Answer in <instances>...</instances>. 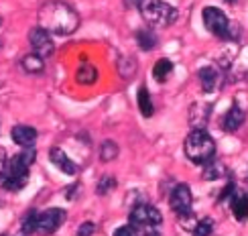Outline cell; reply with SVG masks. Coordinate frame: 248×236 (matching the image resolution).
<instances>
[{
    "instance_id": "obj_1",
    "label": "cell",
    "mask_w": 248,
    "mask_h": 236,
    "mask_svg": "<svg viewBox=\"0 0 248 236\" xmlns=\"http://www.w3.org/2000/svg\"><path fill=\"white\" fill-rule=\"evenodd\" d=\"M79 25V15L67 2L51 0L39 8V27L49 35H71Z\"/></svg>"
},
{
    "instance_id": "obj_2",
    "label": "cell",
    "mask_w": 248,
    "mask_h": 236,
    "mask_svg": "<svg viewBox=\"0 0 248 236\" xmlns=\"http://www.w3.org/2000/svg\"><path fill=\"white\" fill-rule=\"evenodd\" d=\"M37 157V151L33 147L23 149L6 163V169L2 171L0 175V186L8 191H18L27 186V179H29V169L31 165L35 163Z\"/></svg>"
},
{
    "instance_id": "obj_3",
    "label": "cell",
    "mask_w": 248,
    "mask_h": 236,
    "mask_svg": "<svg viewBox=\"0 0 248 236\" xmlns=\"http://www.w3.org/2000/svg\"><path fill=\"white\" fill-rule=\"evenodd\" d=\"M139 6H140V15L144 18V23L155 29L171 27L179 16L177 8L171 6L169 2H165V0H140Z\"/></svg>"
},
{
    "instance_id": "obj_4",
    "label": "cell",
    "mask_w": 248,
    "mask_h": 236,
    "mask_svg": "<svg viewBox=\"0 0 248 236\" xmlns=\"http://www.w3.org/2000/svg\"><path fill=\"white\" fill-rule=\"evenodd\" d=\"M185 155L198 165H205V163L214 161L216 142L205 130H191L185 139Z\"/></svg>"
},
{
    "instance_id": "obj_5",
    "label": "cell",
    "mask_w": 248,
    "mask_h": 236,
    "mask_svg": "<svg viewBox=\"0 0 248 236\" xmlns=\"http://www.w3.org/2000/svg\"><path fill=\"white\" fill-rule=\"evenodd\" d=\"M161 222H163L161 212L155 206H149L147 202H140L130 210V226L134 228H142V230L159 228Z\"/></svg>"
},
{
    "instance_id": "obj_6",
    "label": "cell",
    "mask_w": 248,
    "mask_h": 236,
    "mask_svg": "<svg viewBox=\"0 0 248 236\" xmlns=\"http://www.w3.org/2000/svg\"><path fill=\"white\" fill-rule=\"evenodd\" d=\"M203 25L205 29L210 31V33H214L216 37H220V39H228L232 37V31H230V18L226 16L220 8H216V6H205L203 8Z\"/></svg>"
},
{
    "instance_id": "obj_7",
    "label": "cell",
    "mask_w": 248,
    "mask_h": 236,
    "mask_svg": "<svg viewBox=\"0 0 248 236\" xmlns=\"http://www.w3.org/2000/svg\"><path fill=\"white\" fill-rule=\"evenodd\" d=\"M65 216H67L65 210H61V208H49L45 212H41L37 218V232L43 236L55 234L61 224L65 222Z\"/></svg>"
},
{
    "instance_id": "obj_8",
    "label": "cell",
    "mask_w": 248,
    "mask_h": 236,
    "mask_svg": "<svg viewBox=\"0 0 248 236\" xmlns=\"http://www.w3.org/2000/svg\"><path fill=\"white\" fill-rule=\"evenodd\" d=\"M191 189L189 186H185V183H177V186L173 188L171 196H169V204H171V210L179 216H185V214H191Z\"/></svg>"
},
{
    "instance_id": "obj_9",
    "label": "cell",
    "mask_w": 248,
    "mask_h": 236,
    "mask_svg": "<svg viewBox=\"0 0 248 236\" xmlns=\"http://www.w3.org/2000/svg\"><path fill=\"white\" fill-rule=\"evenodd\" d=\"M29 41H31V45H33L35 55H39L41 59H43V57H49V55H53V51H55L53 37H51L47 31H43L41 27L31 29Z\"/></svg>"
},
{
    "instance_id": "obj_10",
    "label": "cell",
    "mask_w": 248,
    "mask_h": 236,
    "mask_svg": "<svg viewBox=\"0 0 248 236\" xmlns=\"http://www.w3.org/2000/svg\"><path fill=\"white\" fill-rule=\"evenodd\" d=\"M10 139H13L18 147H33L35 141H37V130L33 126H27V125H16L13 130H10Z\"/></svg>"
},
{
    "instance_id": "obj_11",
    "label": "cell",
    "mask_w": 248,
    "mask_h": 236,
    "mask_svg": "<svg viewBox=\"0 0 248 236\" xmlns=\"http://www.w3.org/2000/svg\"><path fill=\"white\" fill-rule=\"evenodd\" d=\"M49 159H51V163H53L59 171H63L65 175H76V173H78V165L65 155L63 149L53 147V149H51V153H49Z\"/></svg>"
},
{
    "instance_id": "obj_12",
    "label": "cell",
    "mask_w": 248,
    "mask_h": 236,
    "mask_svg": "<svg viewBox=\"0 0 248 236\" xmlns=\"http://www.w3.org/2000/svg\"><path fill=\"white\" fill-rule=\"evenodd\" d=\"M244 118H246L244 110H242L240 106H232L228 112H226V116H224V120H222V128L228 130V132H236V130L242 126Z\"/></svg>"
},
{
    "instance_id": "obj_13",
    "label": "cell",
    "mask_w": 248,
    "mask_h": 236,
    "mask_svg": "<svg viewBox=\"0 0 248 236\" xmlns=\"http://www.w3.org/2000/svg\"><path fill=\"white\" fill-rule=\"evenodd\" d=\"M198 78H200V81H202V90H203V92H214L216 86H218V79H220L218 69L212 67V65L202 67V69L198 71Z\"/></svg>"
},
{
    "instance_id": "obj_14",
    "label": "cell",
    "mask_w": 248,
    "mask_h": 236,
    "mask_svg": "<svg viewBox=\"0 0 248 236\" xmlns=\"http://www.w3.org/2000/svg\"><path fill=\"white\" fill-rule=\"evenodd\" d=\"M230 206H232L234 218L238 222H244L248 218V196L246 193H236L234 200L230 202Z\"/></svg>"
},
{
    "instance_id": "obj_15",
    "label": "cell",
    "mask_w": 248,
    "mask_h": 236,
    "mask_svg": "<svg viewBox=\"0 0 248 236\" xmlns=\"http://www.w3.org/2000/svg\"><path fill=\"white\" fill-rule=\"evenodd\" d=\"M208 116H210V106L195 104L191 108V126H193V130H203V125L208 122Z\"/></svg>"
},
{
    "instance_id": "obj_16",
    "label": "cell",
    "mask_w": 248,
    "mask_h": 236,
    "mask_svg": "<svg viewBox=\"0 0 248 236\" xmlns=\"http://www.w3.org/2000/svg\"><path fill=\"white\" fill-rule=\"evenodd\" d=\"M98 78V69L92 65V63H81L76 71V79H78V84H84V86H90V84H94Z\"/></svg>"
},
{
    "instance_id": "obj_17",
    "label": "cell",
    "mask_w": 248,
    "mask_h": 236,
    "mask_svg": "<svg viewBox=\"0 0 248 236\" xmlns=\"http://www.w3.org/2000/svg\"><path fill=\"white\" fill-rule=\"evenodd\" d=\"M171 71H173V63H171V61L169 59H159L157 63H155V67H153V76H155V79H157L159 84H163V81L169 79Z\"/></svg>"
},
{
    "instance_id": "obj_18",
    "label": "cell",
    "mask_w": 248,
    "mask_h": 236,
    "mask_svg": "<svg viewBox=\"0 0 248 236\" xmlns=\"http://www.w3.org/2000/svg\"><path fill=\"white\" fill-rule=\"evenodd\" d=\"M139 110H140V114L144 118H151L153 116V102H151V94H149V90L147 88H140L139 90Z\"/></svg>"
},
{
    "instance_id": "obj_19",
    "label": "cell",
    "mask_w": 248,
    "mask_h": 236,
    "mask_svg": "<svg viewBox=\"0 0 248 236\" xmlns=\"http://www.w3.org/2000/svg\"><path fill=\"white\" fill-rule=\"evenodd\" d=\"M23 67L29 74H41V71H43V59L35 53H29L23 57Z\"/></svg>"
},
{
    "instance_id": "obj_20",
    "label": "cell",
    "mask_w": 248,
    "mask_h": 236,
    "mask_svg": "<svg viewBox=\"0 0 248 236\" xmlns=\"http://www.w3.org/2000/svg\"><path fill=\"white\" fill-rule=\"evenodd\" d=\"M37 218H39V214L35 210H31V212L25 214L23 224H20V232H23V236H29V234L37 232Z\"/></svg>"
},
{
    "instance_id": "obj_21",
    "label": "cell",
    "mask_w": 248,
    "mask_h": 236,
    "mask_svg": "<svg viewBox=\"0 0 248 236\" xmlns=\"http://www.w3.org/2000/svg\"><path fill=\"white\" fill-rule=\"evenodd\" d=\"M118 157V145L114 141H104L102 142V147H100V159L108 163L112 159H116Z\"/></svg>"
},
{
    "instance_id": "obj_22",
    "label": "cell",
    "mask_w": 248,
    "mask_h": 236,
    "mask_svg": "<svg viewBox=\"0 0 248 236\" xmlns=\"http://www.w3.org/2000/svg\"><path fill=\"white\" fill-rule=\"evenodd\" d=\"M118 69H120V76L124 78V79H130L134 74H137V61H134L132 57H122L120 61H118Z\"/></svg>"
},
{
    "instance_id": "obj_23",
    "label": "cell",
    "mask_w": 248,
    "mask_h": 236,
    "mask_svg": "<svg viewBox=\"0 0 248 236\" xmlns=\"http://www.w3.org/2000/svg\"><path fill=\"white\" fill-rule=\"evenodd\" d=\"M224 175V167H222V163H216V161H210V163H205V169H203V179H218Z\"/></svg>"
},
{
    "instance_id": "obj_24",
    "label": "cell",
    "mask_w": 248,
    "mask_h": 236,
    "mask_svg": "<svg viewBox=\"0 0 248 236\" xmlns=\"http://www.w3.org/2000/svg\"><path fill=\"white\" fill-rule=\"evenodd\" d=\"M137 41H139V47L144 49V51H149V49H153L155 45H157V37H155L153 33H149V31H139Z\"/></svg>"
},
{
    "instance_id": "obj_25",
    "label": "cell",
    "mask_w": 248,
    "mask_h": 236,
    "mask_svg": "<svg viewBox=\"0 0 248 236\" xmlns=\"http://www.w3.org/2000/svg\"><path fill=\"white\" fill-rule=\"evenodd\" d=\"M212 230H214V222L210 218H202V220H198L195 228L191 230V236H210Z\"/></svg>"
},
{
    "instance_id": "obj_26",
    "label": "cell",
    "mask_w": 248,
    "mask_h": 236,
    "mask_svg": "<svg viewBox=\"0 0 248 236\" xmlns=\"http://www.w3.org/2000/svg\"><path fill=\"white\" fill-rule=\"evenodd\" d=\"M114 188H116V179H114V177H110V175H104V177L98 181L96 191L100 193V196H106V193H110Z\"/></svg>"
},
{
    "instance_id": "obj_27",
    "label": "cell",
    "mask_w": 248,
    "mask_h": 236,
    "mask_svg": "<svg viewBox=\"0 0 248 236\" xmlns=\"http://www.w3.org/2000/svg\"><path fill=\"white\" fill-rule=\"evenodd\" d=\"M96 232V226H94V222H84L81 226L78 228V232H76V236H92Z\"/></svg>"
},
{
    "instance_id": "obj_28",
    "label": "cell",
    "mask_w": 248,
    "mask_h": 236,
    "mask_svg": "<svg viewBox=\"0 0 248 236\" xmlns=\"http://www.w3.org/2000/svg\"><path fill=\"white\" fill-rule=\"evenodd\" d=\"M114 236H139V232H137V228H134V226H130V224H126V226H120V228H116Z\"/></svg>"
},
{
    "instance_id": "obj_29",
    "label": "cell",
    "mask_w": 248,
    "mask_h": 236,
    "mask_svg": "<svg viewBox=\"0 0 248 236\" xmlns=\"http://www.w3.org/2000/svg\"><path fill=\"white\" fill-rule=\"evenodd\" d=\"M79 189V186H78V183H76V186H71L69 189H67V200H74L76 198V191Z\"/></svg>"
},
{
    "instance_id": "obj_30",
    "label": "cell",
    "mask_w": 248,
    "mask_h": 236,
    "mask_svg": "<svg viewBox=\"0 0 248 236\" xmlns=\"http://www.w3.org/2000/svg\"><path fill=\"white\" fill-rule=\"evenodd\" d=\"M4 169H6V157H4V151H0V175H2Z\"/></svg>"
},
{
    "instance_id": "obj_31",
    "label": "cell",
    "mask_w": 248,
    "mask_h": 236,
    "mask_svg": "<svg viewBox=\"0 0 248 236\" xmlns=\"http://www.w3.org/2000/svg\"><path fill=\"white\" fill-rule=\"evenodd\" d=\"M226 2H236V0H226Z\"/></svg>"
},
{
    "instance_id": "obj_32",
    "label": "cell",
    "mask_w": 248,
    "mask_h": 236,
    "mask_svg": "<svg viewBox=\"0 0 248 236\" xmlns=\"http://www.w3.org/2000/svg\"><path fill=\"white\" fill-rule=\"evenodd\" d=\"M0 25H2V16H0Z\"/></svg>"
},
{
    "instance_id": "obj_33",
    "label": "cell",
    "mask_w": 248,
    "mask_h": 236,
    "mask_svg": "<svg viewBox=\"0 0 248 236\" xmlns=\"http://www.w3.org/2000/svg\"><path fill=\"white\" fill-rule=\"evenodd\" d=\"M0 236H8V234H0Z\"/></svg>"
},
{
    "instance_id": "obj_34",
    "label": "cell",
    "mask_w": 248,
    "mask_h": 236,
    "mask_svg": "<svg viewBox=\"0 0 248 236\" xmlns=\"http://www.w3.org/2000/svg\"><path fill=\"white\" fill-rule=\"evenodd\" d=\"M20 236H23V234H20Z\"/></svg>"
}]
</instances>
